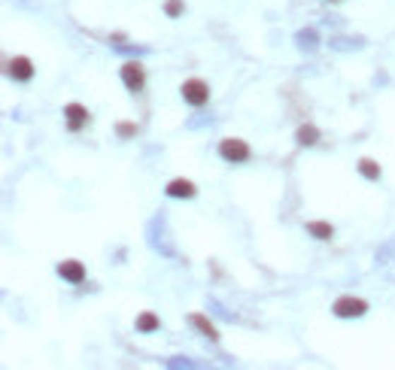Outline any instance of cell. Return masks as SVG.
<instances>
[{"label": "cell", "mask_w": 395, "mask_h": 370, "mask_svg": "<svg viewBox=\"0 0 395 370\" xmlns=\"http://www.w3.org/2000/svg\"><path fill=\"white\" fill-rule=\"evenodd\" d=\"M249 155H252V149H249L247 140H240V137H225V140H219V158H222V161H228V164H243V161H249Z\"/></svg>", "instance_id": "6da1fadb"}, {"label": "cell", "mask_w": 395, "mask_h": 370, "mask_svg": "<svg viewBox=\"0 0 395 370\" xmlns=\"http://www.w3.org/2000/svg\"><path fill=\"white\" fill-rule=\"evenodd\" d=\"M179 95H182V100H186L189 107H195V109L210 104V85L204 79H186L179 85Z\"/></svg>", "instance_id": "7a4b0ae2"}, {"label": "cell", "mask_w": 395, "mask_h": 370, "mask_svg": "<svg viewBox=\"0 0 395 370\" xmlns=\"http://www.w3.org/2000/svg\"><path fill=\"white\" fill-rule=\"evenodd\" d=\"M331 313L338 318H362L368 313V301H362V297H353V294H343L338 301L331 304Z\"/></svg>", "instance_id": "3957f363"}, {"label": "cell", "mask_w": 395, "mask_h": 370, "mask_svg": "<svg viewBox=\"0 0 395 370\" xmlns=\"http://www.w3.org/2000/svg\"><path fill=\"white\" fill-rule=\"evenodd\" d=\"M119 76H122V85H125L131 95L143 91V85H146V73H143V64H140V61H125Z\"/></svg>", "instance_id": "277c9868"}, {"label": "cell", "mask_w": 395, "mask_h": 370, "mask_svg": "<svg viewBox=\"0 0 395 370\" xmlns=\"http://www.w3.org/2000/svg\"><path fill=\"white\" fill-rule=\"evenodd\" d=\"M6 73L13 76L16 82H30V79H34V73H37V67H34V61H30V58L16 55V58L6 64Z\"/></svg>", "instance_id": "5b68a950"}, {"label": "cell", "mask_w": 395, "mask_h": 370, "mask_svg": "<svg viewBox=\"0 0 395 370\" xmlns=\"http://www.w3.org/2000/svg\"><path fill=\"white\" fill-rule=\"evenodd\" d=\"M58 276L70 285H83L86 282V264L76 261V258H67V261L58 264Z\"/></svg>", "instance_id": "8992f818"}, {"label": "cell", "mask_w": 395, "mask_h": 370, "mask_svg": "<svg viewBox=\"0 0 395 370\" xmlns=\"http://www.w3.org/2000/svg\"><path fill=\"white\" fill-rule=\"evenodd\" d=\"M88 109L83 104H67L64 107V121H67V131H83L88 125Z\"/></svg>", "instance_id": "52a82bcc"}, {"label": "cell", "mask_w": 395, "mask_h": 370, "mask_svg": "<svg viewBox=\"0 0 395 370\" xmlns=\"http://www.w3.org/2000/svg\"><path fill=\"white\" fill-rule=\"evenodd\" d=\"M165 194L167 198H177V201H189V198H195L198 194V189H195V182L191 179H170Z\"/></svg>", "instance_id": "ba28073f"}, {"label": "cell", "mask_w": 395, "mask_h": 370, "mask_svg": "<svg viewBox=\"0 0 395 370\" xmlns=\"http://www.w3.org/2000/svg\"><path fill=\"white\" fill-rule=\"evenodd\" d=\"M189 325H191V328H198V331L204 334L207 340H213V343L219 340V331H216V325H213L204 313H191V316H189Z\"/></svg>", "instance_id": "9c48e42d"}, {"label": "cell", "mask_w": 395, "mask_h": 370, "mask_svg": "<svg viewBox=\"0 0 395 370\" xmlns=\"http://www.w3.org/2000/svg\"><path fill=\"white\" fill-rule=\"evenodd\" d=\"M134 328H137V334H155L158 328H161V318L152 313V310H146V313H140L134 318Z\"/></svg>", "instance_id": "30bf717a"}, {"label": "cell", "mask_w": 395, "mask_h": 370, "mask_svg": "<svg viewBox=\"0 0 395 370\" xmlns=\"http://www.w3.org/2000/svg\"><path fill=\"white\" fill-rule=\"evenodd\" d=\"M304 231H307L313 240H331L334 237V225L331 222H319V219L307 222V225H304Z\"/></svg>", "instance_id": "8fae6325"}, {"label": "cell", "mask_w": 395, "mask_h": 370, "mask_svg": "<svg viewBox=\"0 0 395 370\" xmlns=\"http://www.w3.org/2000/svg\"><path fill=\"white\" fill-rule=\"evenodd\" d=\"M295 140H298V146H317L319 143V128L317 125H301L295 131Z\"/></svg>", "instance_id": "7c38bea8"}, {"label": "cell", "mask_w": 395, "mask_h": 370, "mask_svg": "<svg viewBox=\"0 0 395 370\" xmlns=\"http://www.w3.org/2000/svg\"><path fill=\"white\" fill-rule=\"evenodd\" d=\"M356 167H359V173H362L365 179H380V164L374 161V158H362Z\"/></svg>", "instance_id": "4fadbf2b"}, {"label": "cell", "mask_w": 395, "mask_h": 370, "mask_svg": "<svg viewBox=\"0 0 395 370\" xmlns=\"http://www.w3.org/2000/svg\"><path fill=\"white\" fill-rule=\"evenodd\" d=\"M165 13H167V18H179L182 13H186V4H182V0H167Z\"/></svg>", "instance_id": "5bb4252c"}, {"label": "cell", "mask_w": 395, "mask_h": 370, "mask_svg": "<svg viewBox=\"0 0 395 370\" xmlns=\"http://www.w3.org/2000/svg\"><path fill=\"white\" fill-rule=\"evenodd\" d=\"M298 46L301 49H317V30H301V34H298Z\"/></svg>", "instance_id": "9a60e30c"}, {"label": "cell", "mask_w": 395, "mask_h": 370, "mask_svg": "<svg viewBox=\"0 0 395 370\" xmlns=\"http://www.w3.org/2000/svg\"><path fill=\"white\" fill-rule=\"evenodd\" d=\"M116 133H119L122 140H131V137H137V125H131V121H119Z\"/></svg>", "instance_id": "2e32d148"}]
</instances>
